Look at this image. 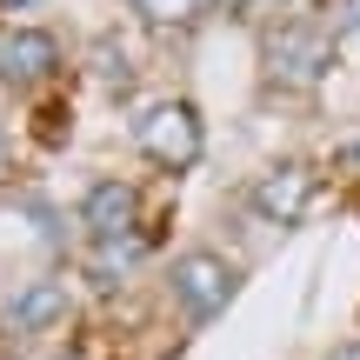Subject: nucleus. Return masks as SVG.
Listing matches in <instances>:
<instances>
[{
	"label": "nucleus",
	"mask_w": 360,
	"mask_h": 360,
	"mask_svg": "<svg viewBox=\"0 0 360 360\" xmlns=\"http://www.w3.org/2000/svg\"><path fill=\"white\" fill-rule=\"evenodd\" d=\"M180 274H187L193 314H207V307H214V300H220V294H227V287H233V281H220V267H214V260H187V267H180Z\"/></svg>",
	"instance_id": "obj_1"
},
{
	"label": "nucleus",
	"mask_w": 360,
	"mask_h": 360,
	"mask_svg": "<svg viewBox=\"0 0 360 360\" xmlns=\"http://www.w3.org/2000/svg\"><path fill=\"white\" fill-rule=\"evenodd\" d=\"M334 360H360V347H340V354H334Z\"/></svg>",
	"instance_id": "obj_2"
}]
</instances>
